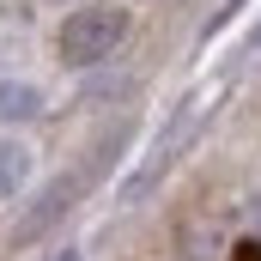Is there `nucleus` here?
<instances>
[{
	"instance_id": "f03ea898",
	"label": "nucleus",
	"mask_w": 261,
	"mask_h": 261,
	"mask_svg": "<svg viewBox=\"0 0 261 261\" xmlns=\"http://www.w3.org/2000/svg\"><path fill=\"white\" fill-rule=\"evenodd\" d=\"M67 206H73V182H55V189H43V195H37V206L18 219V243H31L37 231H49V225L61 219Z\"/></svg>"
},
{
	"instance_id": "423d86ee",
	"label": "nucleus",
	"mask_w": 261,
	"mask_h": 261,
	"mask_svg": "<svg viewBox=\"0 0 261 261\" xmlns=\"http://www.w3.org/2000/svg\"><path fill=\"white\" fill-rule=\"evenodd\" d=\"M255 237H261V200H255Z\"/></svg>"
},
{
	"instance_id": "7ed1b4c3",
	"label": "nucleus",
	"mask_w": 261,
	"mask_h": 261,
	"mask_svg": "<svg viewBox=\"0 0 261 261\" xmlns=\"http://www.w3.org/2000/svg\"><path fill=\"white\" fill-rule=\"evenodd\" d=\"M31 176V152L18 146V140H0V200L18 195V182Z\"/></svg>"
},
{
	"instance_id": "20e7f679",
	"label": "nucleus",
	"mask_w": 261,
	"mask_h": 261,
	"mask_svg": "<svg viewBox=\"0 0 261 261\" xmlns=\"http://www.w3.org/2000/svg\"><path fill=\"white\" fill-rule=\"evenodd\" d=\"M43 103H37V91L31 85H0V122H31Z\"/></svg>"
},
{
	"instance_id": "39448f33",
	"label": "nucleus",
	"mask_w": 261,
	"mask_h": 261,
	"mask_svg": "<svg viewBox=\"0 0 261 261\" xmlns=\"http://www.w3.org/2000/svg\"><path fill=\"white\" fill-rule=\"evenodd\" d=\"M231 261H261V243H255V237H243V243L231 249Z\"/></svg>"
},
{
	"instance_id": "f257e3e1",
	"label": "nucleus",
	"mask_w": 261,
	"mask_h": 261,
	"mask_svg": "<svg viewBox=\"0 0 261 261\" xmlns=\"http://www.w3.org/2000/svg\"><path fill=\"white\" fill-rule=\"evenodd\" d=\"M122 31H128V6H116V0L110 6H79L61 31H55V55L67 67H91V61H103L122 43Z\"/></svg>"
}]
</instances>
